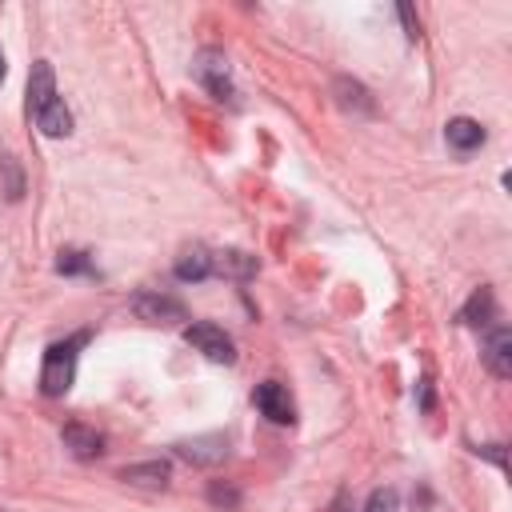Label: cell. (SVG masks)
<instances>
[{
  "label": "cell",
  "instance_id": "obj_1",
  "mask_svg": "<svg viewBox=\"0 0 512 512\" xmlns=\"http://www.w3.org/2000/svg\"><path fill=\"white\" fill-rule=\"evenodd\" d=\"M84 340L88 336L80 332V336H68V340L48 344L44 364H40V392L44 396H64L72 388V380H76V356H80V344Z\"/></svg>",
  "mask_w": 512,
  "mask_h": 512
},
{
  "label": "cell",
  "instance_id": "obj_2",
  "mask_svg": "<svg viewBox=\"0 0 512 512\" xmlns=\"http://www.w3.org/2000/svg\"><path fill=\"white\" fill-rule=\"evenodd\" d=\"M184 344L188 348H196L204 360H212V364H232L236 360V344H232V336L220 328V324H212V320H196V324H188L184 328Z\"/></svg>",
  "mask_w": 512,
  "mask_h": 512
},
{
  "label": "cell",
  "instance_id": "obj_3",
  "mask_svg": "<svg viewBox=\"0 0 512 512\" xmlns=\"http://www.w3.org/2000/svg\"><path fill=\"white\" fill-rule=\"evenodd\" d=\"M192 72H196V80L220 100V104H232L236 100V88H232V72H228V60H224V52H216V48H204L200 56H196V64H192Z\"/></svg>",
  "mask_w": 512,
  "mask_h": 512
},
{
  "label": "cell",
  "instance_id": "obj_4",
  "mask_svg": "<svg viewBox=\"0 0 512 512\" xmlns=\"http://www.w3.org/2000/svg\"><path fill=\"white\" fill-rule=\"evenodd\" d=\"M252 404L260 408V416H268L272 424H292L296 420V400L288 396V388L280 380H264L252 392Z\"/></svg>",
  "mask_w": 512,
  "mask_h": 512
},
{
  "label": "cell",
  "instance_id": "obj_5",
  "mask_svg": "<svg viewBox=\"0 0 512 512\" xmlns=\"http://www.w3.org/2000/svg\"><path fill=\"white\" fill-rule=\"evenodd\" d=\"M132 312H136L140 320H148V324H176V320L188 316L184 304H180L176 296H168V292H136Z\"/></svg>",
  "mask_w": 512,
  "mask_h": 512
},
{
  "label": "cell",
  "instance_id": "obj_6",
  "mask_svg": "<svg viewBox=\"0 0 512 512\" xmlns=\"http://www.w3.org/2000/svg\"><path fill=\"white\" fill-rule=\"evenodd\" d=\"M480 356H484V368H488L496 380H508V376H512V332H508V328H492Z\"/></svg>",
  "mask_w": 512,
  "mask_h": 512
},
{
  "label": "cell",
  "instance_id": "obj_7",
  "mask_svg": "<svg viewBox=\"0 0 512 512\" xmlns=\"http://www.w3.org/2000/svg\"><path fill=\"white\" fill-rule=\"evenodd\" d=\"M176 452H180L184 460H192V464L208 468V464H220V460L228 456V440H224L220 432H208V436H192V440H180V444H176Z\"/></svg>",
  "mask_w": 512,
  "mask_h": 512
},
{
  "label": "cell",
  "instance_id": "obj_8",
  "mask_svg": "<svg viewBox=\"0 0 512 512\" xmlns=\"http://www.w3.org/2000/svg\"><path fill=\"white\" fill-rule=\"evenodd\" d=\"M256 256L244 252V248H224V252H212V272L228 276V280H252L256 276Z\"/></svg>",
  "mask_w": 512,
  "mask_h": 512
},
{
  "label": "cell",
  "instance_id": "obj_9",
  "mask_svg": "<svg viewBox=\"0 0 512 512\" xmlns=\"http://www.w3.org/2000/svg\"><path fill=\"white\" fill-rule=\"evenodd\" d=\"M52 100H56V76H52V64H48V60H36L32 72H28V108H32V116H36L44 104H52Z\"/></svg>",
  "mask_w": 512,
  "mask_h": 512
},
{
  "label": "cell",
  "instance_id": "obj_10",
  "mask_svg": "<svg viewBox=\"0 0 512 512\" xmlns=\"http://www.w3.org/2000/svg\"><path fill=\"white\" fill-rule=\"evenodd\" d=\"M444 140H448V148L452 152H476L480 144H484V128H480V120H468V116H456V120H448L444 124Z\"/></svg>",
  "mask_w": 512,
  "mask_h": 512
},
{
  "label": "cell",
  "instance_id": "obj_11",
  "mask_svg": "<svg viewBox=\"0 0 512 512\" xmlns=\"http://www.w3.org/2000/svg\"><path fill=\"white\" fill-rule=\"evenodd\" d=\"M64 448L76 456V460H96L104 452V436L96 428H84V424H64Z\"/></svg>",
  "mask_w": 512,
  "mask_h": 512
},
{
  "label": "cell",
  "instance_id": "obj_12",
  "mask_svg": "<svg viewBox=\"0 0 512 512\" xmlns=\"http://www.w3.org/2000/svg\"><path fill=\"white\" fill-rule=\"evenodd\" d=\"M204 276H212V252H208L204 244L184 248V252L176 256V280L196 284V280H204Z\"/></svg>",
  "mask_w": 512,
  "mask_h": 512
},
{
  "label": "cell",
  "instance_id": "obj_13",
  "mask_svg": "<svg viewBox=\"0 0 512 512\" xmlns=\"http://www.w3.org/2000/svg\"><path fill=\"white\" fill-rule=\"evenodd\" d=\"M36 128H40L44 136H68V132H72V112L64 108V100H60V96L36 112Z\"/></svg>",
  "mask_w": 512,
  "mask_h": 512
},
{
  "label": "cell",
  "instance_id": "obj_14",
  "mask_svg": "<svg viewBox=\"0 0 512 512\" xmlns=\"http://www.w3.org/2000/svg\"><path fill=\"white\" fill-rule=\"evenodd\" d=\"M120 480H128V484H144V488H164V484H168V464H164V460L128 464V468L120 472Z\"/></svg>",
  "mask_w": 512,
  "mask_h": 512
},
{
  "label": "cell",
  "instance_id": "obj_15",
  "mask_svg": "<svg viewBox=\"0 0 512 512\" xmlns=\"http://www.w3.org/2000/svg\"><path fill=\"white\" fill-rule=\"evenodd\" d=\"M492 312H496L492 288H476V292L468 296V304L460 308V320H464V324H488V320H492Z\"/></svg>",
  "mask_w": 512,
  "mask_h": 512
},
{
  "label": "cell",
  "instance_id": "obj_16",
  "mask_svg": "<svg viewBox=\"0 0 512 512\" xmlns=\"http://www.w3.org/2000/svg\"><path fill=\"white\" fill-rule=\"evenodd\" d=\"M336 88L344 92V96H340V104H344V108H352V104H356L360 112H372V100H368V92H364L356 80H336Z\"/></svg>",
  "mask_w": 512,
  "mask_h": 512
},
{
  "label": "cell",
  "instance_id": "obj_17",
  "mask_svg": "<svg viewBox=\"0 0 512 512\" xmlns=\"http://www.w3.org/2000/svg\"><path fill=\"white\" fill-rule=\"evenodd\" d=\"M92 264H88V252H60V260H56V272H64V276H76V272H88Z\"/></svg>",
  "mask_w": 512,
  "mask_h": 512
},
{
  "label": "cell",
  "instance_id": "obj_18",
  "mask_svg": "<svg viewBox=\"0 0 512 512\" xmlns=\"http://www.w3.org/2000/svg\"><path fill=\"white\" fill-rule=\"evenodd\" d=\"M364 512H396V492L392 488H376L364 504Z\"/></svg>",
  "mask_w": 512,
  "mask_h": 512
},
{
  "label": "cell",
  "instance_id": "obj_19",
  "mask_svg": "<svg viewBox=\"0 0 512 512\" xmlns=\"http://www.w3.org/2000/svg\"><path fill=\"white\" fill-rule=\"evenodd\" d=\"M208 496H212V504H224V508H236V504H240V492H236V488H220V484H212Z\"/></svg>",
  "mask_w": 512,
  "mask_h": 512
},
{
  "label": "cell",
  "instance_id": "obj_20",
  "mask_svg": "<svg viewBox=\"0 0 512 512\" xmlns=\"http://www.w3.org/2000/svg\"><path fill=\"white\" fill-rule=\"evenodd\" d=\"M396 12H400V20H404V32H408V40H416V36H420V20H416L412 4H400Z\"/></svg>",
  "mask_w": 512,
  "mask_h": 512
},
{
  "label": "cell",
  "instance_id": "obj_21",
  "mask_svg": "<svg viewBox=\"0 0 512 512\" xmlns=\"http://www.w3.org/2000/svg\"><path fill=\"white\" fill-rule=\"evenodd\" d=\"M420 408H432V388H428V380H420Z\"/></svg>",
  "mask_w": 512,
  "mask_h": 512
},
{
  "label": "cell",
  "instance_id": "obj_22",
  "mask_svg": "<svg viewBox=\"0 0 512 512\" xmlns=\"http://www.w3.org/2000/svg\"><path fill=\"white\" fill-rule=\"evenodd\" d=\"M0 80H4V52H0Z\"/></svg>",
  "mask_w": 512,
  "mask_h": 512
},
{
  "label": "cell",
  "instance_id": "obj_23",
  "mask_svg": "<svg viewBox=\"0 0 512 512\" xmlns=\"http://www.w3.org/2000/svg\"><path fill=\"white\" fill-rule=\"evenodd\" d=\"M336 512H348V508H344V500H340V504H336Z\"/></svg>",
  "mask_w": 512,
  "mask_h": 512
}]
</instances>
